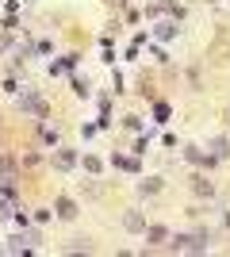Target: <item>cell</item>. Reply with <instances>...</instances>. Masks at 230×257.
I'll return each mask as SVG.
<instances>
[{
    "mask_svg": "<svg viewBox=\"0 0 230 257\" xmlns=\"http://www.w3.org/2000/svg\"><path fill=\"white\" fill-rule=\"evenodd\" d=\"M20 107H23V111H31V115H46V104H43V100H35V96H23Z\"/></svg>",
    "mask_w": 230,
    "mask_h": 257,
    "instance_id": "cell-1",
    "label": "cell"
},
{
    "mask_svg": "<svg viewBox=\"0 0 230 257\" xmlns=\"http://www.w3.org/2000/svg\"><path fill=\"white\" fill-rule=\"evenodd\" d=\"M54 165H58V169H73V165H77V154L73 150H58L54 154Z\"/></svg>",
    "mask_w": 230,
    "mask_h": 257,
    "instance_id": "cell-2",
    "label": "cell"
},
{
    "mask_svg": "<svg viewBox=\"0 0 230 257\" xmlns=\"http://www.w3.org/2000/svg\"><path fill=\"white\" fill-rule=\"evenodd\" d=\"M58 215H62V219H73V215H77V204L62 196V200H58Z\"/></svg>",
    "mask_w": 230,
    "mask_h": 257,
    "instance_id": "cell-3",
    "label": "cell"
},
{
    "mask_svg": "<svg viewBox=\"0 0 230 257\" xmlns=\"http://www.w3.org/2000/svg\"><path fill=\"white\" fill-rule=\"evenodd\" d=\"M12 177H16V165H12V161H0V184H12Z\"/></svg>",
    "mask_w": 230,
    "mask_h": 257,
    "instance_id": "cell-4",
    "label": "cell"
},
{
    "mask_svg": "<svg viewBox=\"0 0 230 257\" xmlns=\"http://www.w3.org/2000/svg\"><path fill=\"white\" fill-rule=\"evenodd\" d=\"M123 223H127V230H146V223H142V215H138V211H131Z\"/></svg>",
    "mask_w": 230,
    "mask_h": 257,
    "instance_id": "cell-5",
    "label": "cell"
},
{
    "mask_svg": "<svg viewBox=\"0 0 230 257\" xmlns=\"http://www.w3.org/2000/svg\"><path fill=\"white\" fill-rule=\"evenodd\" d=\"M146 238H150V242H165V238H169V230H165V226H150V230H146Z\"/></svg>",
    "mask_w": 230,
    "mask_h": 257,
    "instance_id": "cell-6",
    "label": "cell"
},
{
    "mask_svg": "<svg viewBox=\"0 0 230 257\" xmlns=\"http://www.w3.org/2000/svg\"><path fill=\"white\" fill-rule=\"evenodd\" d=\"M211 158H226V139H215V142H211Z\"/></svg>",
    "mask_w": 230,
    "mask_h": 257,
    "instance_id": "cell-7",
    "label": "cell"
},
{
    "mask_svg": "<svg viewBox=\"0 0 230 257\" xmlns=\"http://www.w3.org/2000/svg\"><path fill=\"white\" fill-rule=\"evenodd\" d=\"M8 215H12V211H8V204H0V219H8Z\"/></svg>",
    "mask_w": 230,
    "mask_h": 257,
    "instance_id": "cell-8",
    "label": "cell"
}]
</instances>
